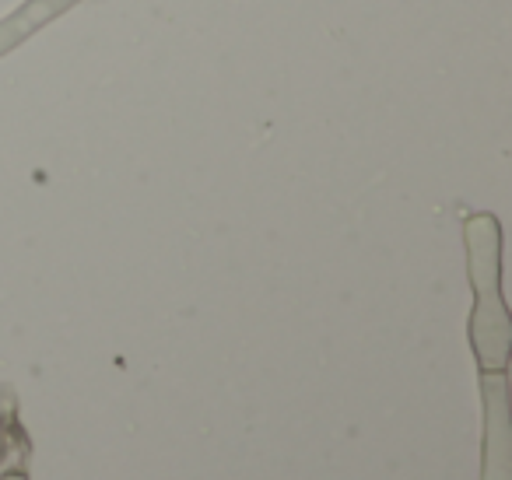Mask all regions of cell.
Instances as JSON below:
<instances>
[{"label":"cell","instance_id":"3","mask_svg":"<svg viewBox=\"0 0 512 480\" xmlns=\"http://www.w3.org/2000/svg\"><path fill=\"white\" fill-rule=\"evenodd\" d=\"M74 4H78V0H25L15 15H8L0 22V57L11 53L15 46H22L29 36H36L43 25H50L53 18L64 15Z\"/></svg>","mask_w":512,"mask_h":480},{"label":"cell","instance_id":"2","mask_svg":"<svg viewBox=\"0 0 512 480\" xmlns=\"http://www.w3.org/2000/svg\"><path fill=\"white\" fill-rule=\"evenodd\" d=\"M484 400V466L481 480H512V421L505 372H481Z\"/></svg>","mask_w":512,"mask_h":480},{"label":"cell","instance_id":"1","mask_svg":"<svg viewBox=\"0 0 512 480\" xmlns=\"http://www.w3.org/2000/svg\"><path fill=\"white\" fill-rule=\"evenodd\" d=\"M467 239V270L474 284V312H470V347L481 372H505L512 351L509 309L502 298V228L495 214H470L463 221Z\"/></svg>","mask_w":512,"mask_h":480},{"label":"cell","instance_id":"4","mask_svg":"<svg viewBox=\"0 0 512 480\" xmlns=\"http://www.w3.org/2000/svg\"><path fill=\"white\" fill-rule=\"evenodd\" d=\"M4 480H29V477H25V473L18 470V473H4Z\"/></svg>","mask_w":512,"mask_h":480}]
</instances>
